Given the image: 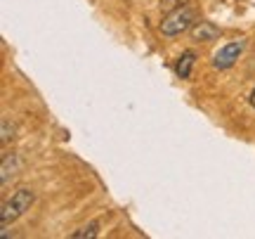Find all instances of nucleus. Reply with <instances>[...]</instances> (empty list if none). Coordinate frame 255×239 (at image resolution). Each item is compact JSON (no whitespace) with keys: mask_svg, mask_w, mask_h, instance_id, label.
Instances as JSON below:
<instances>
[{"mask_svg":"<svg viewBox=\"0 0 255 239\" xmlns=\"http://www.w3.org/2000/svg\"><path fill=\"white\" fill-rule=\"evenodd\" d=\"M220 36V28L213 24V21H196V26H191V38L194 40H203V43H210Z\"/></svg>","mask_w":255,"mask_h":239,"instance_id":"4","label":"nucleus"},{"mask_svg":"<svg viewBox=\"0 0 255 239\" xmlns=\"http://www.w3.org/2000/svg\"><path fill=\"white\" fill-rule=\"evenodd\" d=\"M19 168V157L17 154H5L2 157V185L9 180V175H14Z\"/></svg>","mask_w":255,"mask_h":239,"instance_id":"6","label":"nucleus"},{"mask_svg":"<svg viewBox=\"0 0 255 239\" xmlns=\"http://www.w3.org/2000/svg\"><path fill=\"white\" fill-rule=\"evenodd\" d=\"M244 50H246V38H237V40H232V43H227V45H222L218 52H215V57H213V66L220 69V71H222V69H229V66H234Z\"/></svg>","mask_w":255,"mask_h":239,"instance_id":"3","label":"nucleus"},{"mask_svg":"<svg viewBox=\"0 0 255 239\" xmlns=\"http://www.w3.org/2000/svg\"><path fill=\"white\" fill-rule=\"evenodd\" d=\"M33 199H36V194L31 192V190H17V192L12 194V199L2 202V211H0V225H2V230H7L17 218H21L31 209Z\"/></svg>","mask_w":255,"mask_h":239,"instance_id":"1","label":"nucleus"},{"mask_svg":"<svg viewBox=\"0 0 255 239\" xmlns=\"http://www.w3.org/2000/svg\"><path fill=\"white\" fill-rule=\"evenodd\" d=\"M194 9L187 5V7L182 9H175V12H170L168 17L161 21V33L168 38H175V36H180V33H184L187 28H191V24H194Z\"/></svg>","mask_w":255,"mask_h":239,"instance_id":"2","label":"nucleus"},{"mask_svg":"<svg viewBox=\"0 0 255 239\" xmlns=\"http://www.w3.org/2000/svg\"><path fill=\"white\" fill-rule=\"evenodd\" d=\"M189 5V0H161V12L163 14H170L175 9H182Z\"/></svg>","mask_w":255,"mask_h":239,"instance_id":"8","label":"nucleus"},{"mask_svg":"<svg viewBox=\"0 0 255 239\" xmlns=\"http://www.w3.org/2000/svg\"><path fill=\"white\" fill-rule=\"evenodd\" d=\"M97 235H100V223H88L76 232H71V239H95Z\"/></svg>","mask_w":255,"mask_h":239,"instance_id":"7","label":"nucleus"},{"mask_svg":"<svg viewBox=\"0 0 255 239\" xmlns=\"http://www.w3.org/2000/svg\"><path fill=\"white\" fill-rule=\"evenodd\" d=\"M12 138H14V126L9 128V121L2 119V145H7Z\"/></svg>","mask_w":255,"mask_h":239,"instance_id":"9","label":"nucleus"},{"mask_svg":"<svg viewBox=\"0 0 255 239\" xmlns=\"http://www.w3.org/2000/svg\"><path fill=\"white\" fill-rule=\"evenodd\" d=\"M194 64H196V52H191V50L182 52V55L177 57V62H175V74H177V78H189Z\"/></svg>","mask_w":255,"mask_h":239,"instance_id":"5","label":"nucleus"},{"mask_svg":"<svg viewBox=\"0 0 255 239\" xmlns=\"http://www.w3.org/2000/svg\"><path fill=\"white\" fill-rule=\"evenodd\" d=\"M248 100H251V107L255 109V88H253V92H251V97H248Z\"/></svg>","mask_w":255,"mask_h":239,"instance_id":"10","label":"nucleus"}]
</instances>
